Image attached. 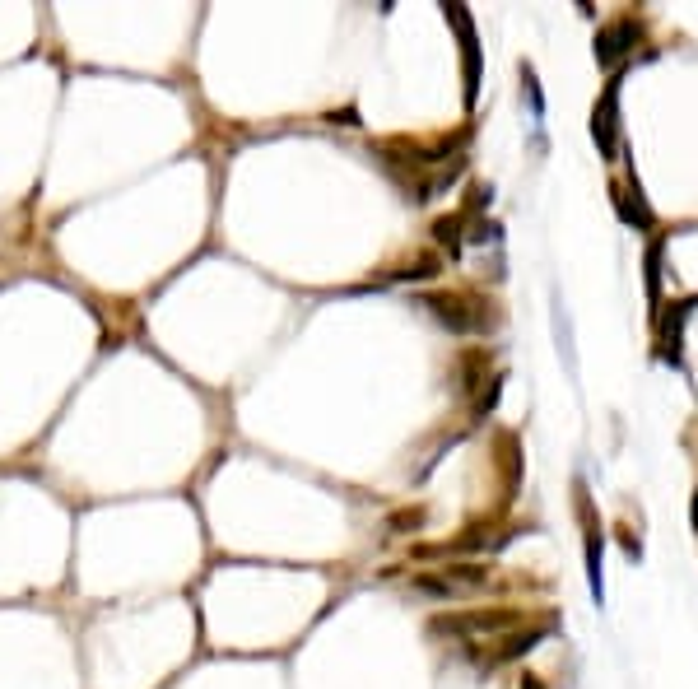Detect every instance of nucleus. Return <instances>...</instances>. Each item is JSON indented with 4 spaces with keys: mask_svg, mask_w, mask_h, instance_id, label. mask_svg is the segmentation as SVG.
<instances>
[{
    "mask_svg": "<svg viewBox=\"0 0 698 689\" xmlns=\"http://www.w3.org/2000/svg\"><path fill=\"white\" fill-rule=\"evenodd\" d=\"M424 308L438 317V322L447 326V331H457V336H470L475 326H480V317H475V308H470L466 298H457V294H424L419 298Z\"/></svg>",
    "mask_w": 698,
    "mask_h": 689,
    "instance_id": "obj_1",
    "label": "nucleus"
},
{
    "mask_svg": "<svg viewBox=\"0 0 698 689\" xmlns=\"http://www.w3.org/2000/svg\"><path fill=\"white\" fill-rule=\"evenodd\" d=\"M591 136H596V149L601 159H615V145H619V117H615V84L601 94L596 112H591Z\"/></svg>",
    "mask_w": 698,
    "mask_h": 689,
    "instance_id": "obj_2",
    "label": "nucleus"
},
{
    "mask_svg": "<svg viewBox=\"0 0 698 689\" xmlns=\"http://www.w3.org/2000/svg\"><path fill=\"white\" fill-rule=\"evenodd\" d=\"M508 624H517V615H512V610H494V615L475 610V615H457V620H433V634H461V629L494 634V629H508Z\"/></svg>",
    "mask_w": 698,
    "mask_h": 689,
    "instance_id": "obj_3",
    "label": "nucleus"
},
{
    "mask_svg": "<svg viewBox=\"0 0 698 689\" xmlns=\"http://www.w3.org/2000/svg\"><path fill=\"white\" fill-rule=\"evenodd\" d=\"M633 38H638V28H633L629 19H615L610 28L596 33V61H601V66H615L619 56L633 47Z\"/></svg>",
    "mask_w": 698,
    "mask_h": 689,
    "instance_id": "obj_4",
    "label": "nucleus"
},
{
    "mask_svg": "<svg viewBox=\"0 0 698 689\" xmlns=\"http://www.w3.org/2000/svg\"><path fill=\"white\" fill-rule=\"evenodd\" d=\"M540 643V629H531V634H512L503 648L494 652V662H512V657H522V652H531Z\"/></svg>",
    "mask_w": 698,
    "mask_h": 689,
    "instance_id": "obj_5",
    "label": "nucleus"
},
{
    "mask_svg": "<svg viewBox=\"0 0 698 689\" xmlns=\"http://www.w3.org/2000/svg\"><path fill=\"white\" fill-rule=\"evenodd\" d=\"M433 238L443 247H452V257H461V215L438 219V224H433Z\"/></svg>",
    "mask_w": 698,
    "mask_h": 689,
    "instance_id": "obj_6",
    "label": "nucleus"
},
{
    "mask_svg": "<svg viewBox=\"0 0 698 689\" xmlns=\"http://www.w3.org/2000/svg\"><path fill=\"white\" fill-rule=\"evenodd\" d=\"M689 308H694V303H680V308H675V322H666V354H680V326H685V317H689Z\"/></svg>",
    "mask_w": 698,
    "mask_h": 689,
    "instance_id": "obj_7",
    "label": "nucleus"
},
{
    "mask_svg": "<svg viewBox=\"0 0 698 689\" xmlns=\"http://www.w3.org/2000/svg\"><path fill=\"white\" fill-rule=\"evenodd\" d=\"M415 522H424V508H410V513H396V517H391V527H396V531H410Z\"/></svg>",
    "mask_w": 698,
    "mask_h": 689,
    "instance_id": "obj_8",
    "label": "nucleus"
},
{
    "mask_svg": "<svg viewBox=\"0 0 698 689\" xmlns=\"http://www.w3.org/2000/svg\"><path fill=\"white\" fill-rule=\"evenodd\" d=\"M419 592H429V596H452V587L447 582H433V578H415Z\"/></svg>",
    "mask_w": 698,
    "mask_h": 689,
    "instance_id": "obj_9",
    "label": "nucleus"
},
{
    "mask_svg": "<svg viewBox=\"0 0 698 689\" xmlns=\"http://www.w3.org/2000/svg\"><path fill=\"white\" fill-rule=\"evenodd\" d=\"M522 689H545V685H540L536 676H522Z\"/></svg>",
    "mask_w": 698,
    "mask_h": 689,
    "instance_id": "obj_10",
    "label": "nucleus"
},
{
    "mask_svg": "<svg viewBox=\"0 0 698 689\" xmlns=\"http://www.w3.org/2000/svg\"><path fill=\"white\" fill-rule=\"evenodd\" d=\"M694 531H698V494H694Z\"/></svg>",
    "mask_w": 698,
    "mask_h": 689,
    "instance_id": "obj_11",
    "label": "nucleus"
}]
</instances>
